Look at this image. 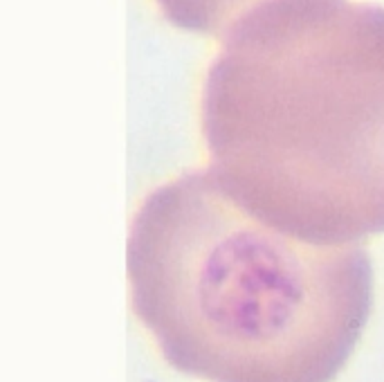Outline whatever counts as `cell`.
<instances>
[{"label":"cell","instance_id":"6da1fadb","mask_svg":"<svg viewBox=\"0 0 384 382\" xmlns=\"http://www.w3.org/2000/svg\"><path fill=\"white\" fill-rule=\"evenodd\" d=\"M200 94L216 185L317 245L384 231V7L260 0L218 36Z\"/></svg>","mask_w":384,"mask_h":382},{"label":"cell","instance_id":"7a4b0ae2","mask_svg":"<svg viewBox=\"0 0 384 382\" xmlns=\"http://www.w3.org/2000/svg\"><path fill=\"white\" fill-rule=\"evenodd\" d=\"M131 304L173 369L212 382H331L373 306L358 243L265 225L207 169L153 187L126 239Z\"/></svg>","mask_w":384,"mask_h":382},{"label":"cell","instance_id":"3957f363","mask_svg":"<svg viewBox=\"0 0 384 382\" xmlns=\"http://www.w3.org/2000/svg\"><path fill=\"white\" fill-rule=\"evenodd\" d=\"M162 18L175 30L200 36H221L241 13L260 0H153Z\"/></svg>","mask_w":384,"mask_h":382}]
</instances>
